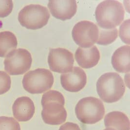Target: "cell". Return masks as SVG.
Instances as JSON below:
<instances>
[{
	"mask_svg": "<svg viewBox=\"0 0 130 130\" xmlns=\"http://www.w3.org/2000/svg\"><path fill=\"white\" fill-rule=\"evenodd\" d=\"M13 4L11 0L0 1V18L8 16L12 12Z\"/></svg>",
	"mask_w": 130,
	"mask_h": 130,
	"instance_id": "cell-21",
	"label": "cell"
},
{
	"mask_svg": "<svg viewBox=\"0 0 130 130\" xmlns=\"http://www.w3.org/2000/svg\"><path fill=\"white\" fill-rule=\"evenodd\" d=\"M48 63L51 71L65 74L72 71L74 63L73 54L65 48L51 49Z\"/></svg>",
	"mask_w": 130,
	"mask_h": 130,
	"instance_id": "cell-9",
	"label": "cell"
},
{
	"mask_svg": "<svg viewBox=\"0 0 130 130\" xmlns=\"http://www.w3.org/2000/svg\"><path fill=\"white\" fill-rule=\"evenodd\" d=\"M96 90L101 99L107 103L117 102L123 96L125 86L121 76L115 72L101 76L96 83Z\"/></svg>",
	"mask_w": 130,
	"mask_h": 130,
	"instance_id": "cell-3",
	"label": "cell"
},
{
	"mask_svg": "<svg viewBox=\"0 0 130 130\" xmlns=\"http://www.w3.org/2000/svg\"><path fill=\"white\" fill-rule=\"evenodd\" d=\"M125 11L123 5L118 1H104L97 6L95 17L99 27L104 29H112L124 20Z\"/></svg>",
	"mask_w": 130,
	"mask_h": 130,
	"instance_id": "cell-2",
	"label": "cell"
},
{
	"mask_svg": "<svg viewBox=\"0 0 130 130\" xmlns=\"http://www.w3.org/2000/svg\"><path fill=\"white\" fill-rule=\"evenodd\" d=\"M78 119L84 124H95L101 121L105 114V108L101 100L92 96L83 98L75 107Z\"/></svg>",
	"mask_w": 130,
	"mask_h": 130,
	"instance_id": "cell-4",
	"label": "cell"
},
{
	"mask_svg": "<svg viewBox=\"0 0 130 130\" xmlns=\"http://www.w3.org/2000/svg\"><path fill=\"white\" fill-rule=\"evenodd\" d=\"M72 35L74 41L80 47H91L98 41V26L93 22L82 21L75 25Z\"/></svg>",
	"mask_w": 130,
	"mask_h": 130,
	"instance_id": "cell-8",
	"label": "cell"
},
{
	"mask_svg": "<svg viewBox=\"0 0 130 130\" xmlns=\"http://www.w3.org/2000/svg\"><path fill=\"white\" fill-rule=\"evenodd\" d=\"M10 77L4 71H0V95L7 92L11 87Z\"/></svg>",
	"mask_w": 130,
	"mask_h": 130,
	"instance_id": "cell-19",
	"label": "cell"
},
{
	"mask_svg": "<svg viewBox=\"0 0 130 130\" xmlns=\"http://www.w3.org/2000/svg\"><path fill=\"white\" fill-rule=\"evenodd\" d=\"M60 83L65 90L70 92H77L85 86L87 76L83 69L75 66L70 72L61 74Z\"/></svg>",
	"mask_w": 130,
	"mask_h": 130,
	"instance_id": "cell-10",
	"label": "cell"
},
{
	"mask_svg": "<svg viewBox=\"0 0 130 130\" xmlns=\"http://www.w3.org/2000/svg\"><path fill=\"white\" fill-rule=\"evenodd\" d=\"M50 17V13L46 7L32 4L24 6L20 11L18 20L27 29H39L47 24Z\"/></svg>",
	"mask_w": 130,
	"mask_h": 130,
	"instance_id": "cell-6",
	"label": "cell"
},
{
	"mask_svg": "<svg viewBox=\"0 0 130 130\" xmlns=\"http://www.w3.org/2000/svg\"><path fill=\"white\" fill-rule=\"evenodd\" d=\"M130 49L129 45H125L118 48L112 55V66L119 73L130 72Z\"/></svg>",
	"mask_w": 130,
	"mask_h": 130,
	"instance_id": "cell-14",
	"label": "cell"
},
{
	"mask_svg": "<svg viewBox=\"0 0 130 130\" xmlns=\"http://www.w3.org/2000/svg\"><path fill=\"white\" fill-rule=\"evenodd\" d=\"M18 41L16 36L10 31L0 32V57L4 58L15 50Z\"/></svg>",
	"mask_w": 130,
	"mask_h": 130,
	"instance_id": "cell-16",
	"label": "cell"
},
{
	"mask_svg": "<svg viewBox=\"0 0 130 130\" xmlns=\"http://www.w3.org/2000/svg\"><path fill=\"white\" fill-rule=\"evenodd\" d=\"M106 128L116 130H130V120L126 114L121 112L113 111L107 113L104 118Z\"/></svg>",
	"mask_w": 130,
	"mask_h": 130,
	"instance_id": "cell-15",
	"label": "cell"
},
{
	"mask_svg": "<svg viewBox=\"0 0 130 130\" xmlns=\"http://www.w3.org/2000/svg\"><path fill=\"white\" fill-rule=\"evenodd\" d=\"M130 19L125 20L119 27V37L124 43L130 44Z\"/></svg>",
	"mask_w": 130,
	"mask_h": 130,
	"instance_id": "cell-20",
	"label": "cell"
},
{
	"mask_svg": "<svg viewBox=\"0 0 130 130\" xmlns=\"http://www.w3.org/2000/svg\"><path fill=\"white\" fill-rule=\"evenodd\" d=\"M41 117L46 124L59 125L64 122L67 118V112L64 105L65 99L59 91L50 90L42 95Z\"/></svg>",
	"mask_w": 130,
	"mask_h": 130,
	"instance_id": "cell-1",
	"label": "cell"
},
{
	"mask_svg": "<svg viewBox=\"0 0 130 130\" xmlns=\"http://www.w3.org/2000/svg\"><path fill=\"white\" fill-rule=\"evenodd\" d=\"M54 81L53 75L51 71L44 68H38L25 74L22 83L25 91L32 94H37L51 89Z\"/></svg>",
	"mask_w": 130,
	"mask_h": 130,
	"instance_id": "cell-5",
	"label": "cell"
},
{
	"mask_svg": "<svg viewBox=\"0 0 130 130\" xmlns=\"http://www.w3.org/2000/svg\"><path fill=\"white\" fill-rule=\"evenodd\" d=\"M99 29L98 39L96 43L98 44L107 45L112 43L118 37V30L117 28L112 29H104L100 27Z\"/></svg>",
	"mask_w": 130,
	"mask_h": 130,
	"instance_id": "cell-17",
	"label": "cell"
},
{
	"mask_svg": "<svg viewBox=\"0 0 130 130\" xmlns=\"http://www.w3.org/2000/svg\"><path fill=\"white\" fill-rule=\"evenodd\" d=\"M14 118L20 122H26L33 118L35 112L33 101L27 96L18 98L12 106Z\"/></svg>",
	"mask_w": 130,
	"mask_h": 130,
	"instance_id": "cell-12",
	"label": "cell"
},
{
	"mask_svg": "<svg viewBox=\"0 0 130 130\" xmlns=\"http://www.w3.org/2000/svg\"><path fill=\"white\" fill-rule=\"evenodd\" d=\"M32 58L26 49L19 48L12 51L6 56L4 61L5 69L10 75H20L28 71Z\"/></svg>",
	"mask_w": 130,
	"mask_h": 130,
	"instance_id": "cell-7",
	"label": "cell"
},
{
	"mask_svg": "<svg viewBox=\"0 0 130 130\" xmlns=\"http://www.w3.org/2000/svg\"><path fill=\"white\" fill-rule=\"evenodd\" d=\"M48 7L53 16L62 21L71 19L77 12V2L75 0H50Z\"/></svg>",
	"mask_w": 130,
	"mask_h": 130,
	"instance_id": "cell-11",
	"label": "cell"
},
{
	"mask_svg": "<svg viewBox=\"0 0 130 130\" xmlns=\"http://www.w3.org/2000/svg\"><path fill=\"white\" fill-rule=\"evenodd\" d=\"M0 130H21L18 121L11 117H0Z\"/></svg>",
	"mask_w": 130,
	"mask_h": 130,
	"instance_id": "cell-18",
	"label": "cell"
},
{
	"mask_svg": "<svg viewBox=\"0 0 130 130\" xmlns=\"http://www.w3.org/2000/svg\"><path fill=\"white\" fill-rule=\"evenodd\" d=\"M59 130H81L78 125L72 122H67L61 126Z\"/></svg>",
	"mask_w": 130,
	"mask_h": 130,
	"instance_id": "cell-22",
	"label": "cell"
},
{
	"mask_svg": "<svg viewBox=\"0 0 130 130\" xmlns=\"http://www.w3.org/2000/svg\"><path fill=\"white\" fill-rule=\"evenodd\" d=\"M115 130V129H113V128H106L105 129H104V130Z\"/></svg>",
	"mask_w": 130,
	"mask_h": 130,
	"instance_id": "cell-23",
	"label": "cell"
},
{
	"mask_svg": "<svg viewBox=\"0 0 130 130\" xmlns=\"http://www.w3.org/2000/svg\"><path fill=\"white\" fill-rule=\"evenodd\" d=\"M75 59L78 64L85 69L91 68L97 65L100 59V52L96 46L77 49Z\"/></svg>",
	"mask_w": 130,
	"mask_h": 130,
	"instance_id": "cell-13",
	"label": "cell"
}]
</instances>
